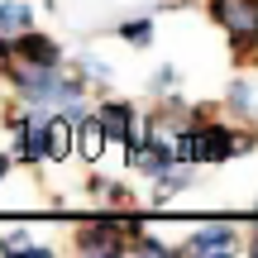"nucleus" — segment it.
Returning a JSON list of instances; mask_svg holds the SVG:
<instances>
[{
  "instance_id": "10",
  "label": "nucleus",
  "mask_w": 258,
  "mask_h": 258,
  "mask_svg": "<svg viewBox=\"0 0 258 258\" xmlns=\"http://www.w3.org/2000/svg\"><path fill=\"white\" fill-rule=\"evenodd\" d=\"M82 249H101V253H110V249H120V244H115V234H110V230L101 225V230L82 234Z\"/></svg>"
},
{
  "instance_id": "12",
  "label": "nucleus",
  "mask_w": 258,
  "mask_h": 258,
  "mask_svg": "<svg viewBox=\"0 0 258 258\" xmlns=\"http://www.w3.org/2000/svg\"><path fill=\"white\" fill-rule=\"evenodd\" d=\"M0 177H5V158H0Z\"/></svg>"
},
{
  "instance_id": "4",
  "label": "nucleus",
  "mask_w": 258,
  "mask_h": 258,
  "mask_svg": "<svg viewBox=\"0 0 258 258\" xmlns=\"http://www.w3.org/2000/svg\"><path fill=\"white\" fill-rule=\"evenodd\" d=\"M72 153V129L67 120H43V158H62Z\"/></svg>"
},
{
  "instance_id": "11",
  "label": "nucleus",
  "mask_w": 258,
  "mask_h": 258,
  "mask_svg": "<svg viewBox=\"0 0 258 258\" xmlns=\"http://www.w3.org/2000/svg\"><path fill=\"white\" fill-rule=\"evenodd\" d=\"M124 38H134V43H144V38H148V24H124Z\"/></svg>"
},
{
  "instance_id": "5",
  "label": "nucleus",
  "mask_w": 258,
  "mask_h": 258,
  "mask_svg": "<svg viewBox=\"0 0 258 258\" xmlns=\"http://www.w3.org/2000/svg\"><path fill=\"white\" fill-rule=\"evenodd\" d=\"M96 120H101V129L105 134H124L129 144H134V115H129V105H101V115H96Z\"/></svg>"
},
{
  "instance_id": "8",
  "label": "nucleus",
  "mask_w": 258,
  "mask_h": 258,
  "mask_svg": "<svg viewBox=\"0 0 258 258\" xmlns=\"http://www.w3.org/2000/svg\"><path fill=\"white\" fill-rule=\"evenodd\" d=\"M101 148H105L101 120H86V124H82V153H86V158H101Z\"/></svg>"
},
{
  "instance_id": "2",
  "label": "nucleus",
  "mask_w": 258,
  "mask_h": 258,
  "mask_svg": "<svg viewBox=\"0 0 258 258\" xmlns=\"http://www.w3.org/2000/svg\"><path fill=\"white\" fill-rule=\"evenodd\" d=\"M15 53L24 57V67H57V48L48 38H19L15 34Z\"/></svg>"
},
{
  "instance_id": "3",
  "label": "nucleus",
  "mask_w": 258,
  "mask_h": 258,
  "mask_svg": "<svg viewBox=\"0 0 258 258\" xmlns=\"http://www.w3.org/2000/svg\"><path fill=\"white\" fill-rule=\"evenodd\" d=\"M15 144H19V158L24 163H38L43 158V120H24L15 129Z\"/></svg>"
},
{
  "instance_id": "9",
  "label": "nucleus",
  "mask_w": 258,
  "mask_h": 258,
  "mask_svg": "<svg viewBox=\"0 0 258 258\" xmlns=\"http://www.w3.org/2000/svg\"><path fill=\"white\" fill-rule=\"evenodd\" d=\"M134 163L139 167H144V172H163V167H167V153H163V148H139V153H134Z\"/></svg>"
},
{
  "instance_id": "7",
  "label": "nucleus",
  "mask_w": 258,
  "mask_h": 258,
  "mask_svg": "<svg viewBox=\"0 0 258 258\" xmlns=\"http://www.w3.org/2000/svg\"><path fill=\"white\" fill-rule=\"evenodd\" d=\"M29 29V5H0V34H24Z\"/></svg>"
},
{
  "instance_id": "6",
  "label": "nucleus",
  "mask_w": 258,
  "mask_h": 258,
  "mask_svg": "<svg viewBox=\"0 0 258 258\" xmlns=\"http://www.w3.org/2000/svg\"><path fill=\"white\" fill-rule=\"evenodd\" d=\"M230 244H234V234L220 225V230H201V234H196V239H191V253H225Z\"/></svg>"
},
{
  "instance_id": "1",
  "label": "nucleus",
  "mask_w": 258,
  "mask_h": 258,
  "mask_svg": "<svg viewBox=\"0 0 258 258\" xmlns=\"http://www.w3.org/2000/svg\"><path fill=\"white\" fill-rule=\"evenodd\" d=\"M211 15L230 29L234 48L258 43V0H211Z\"/></svg>"
}]
</instances>
